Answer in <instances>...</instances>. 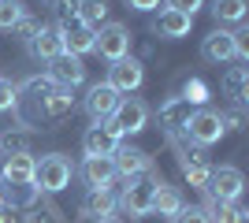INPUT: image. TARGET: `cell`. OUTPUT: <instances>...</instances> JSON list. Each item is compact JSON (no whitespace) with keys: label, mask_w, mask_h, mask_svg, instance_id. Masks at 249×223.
Masks as SVG:
<instances>
[{"label":"cell","mask_w":249,"mask_h":223,"mask_svg":"<svg viewBox=\"0 0 249 223\" xmlns=\"http://www.w3.org/2000/svg\"><path fill=\"white\" fill-rule=\"evenodd\" d=\"M26 15L22 0H0V30H15V22Z\"/></svg>","instance_id":"obj_29"},{"label":"cell","mask_w":249,"mask_h":223,"mask_svg":"<svg viewBox=\"0 0 249 223\" xmlns=\"http://www.w3.org/2000/svg\"><path fill=\"white\" fill-rule=\"evenodd\" d=\"M119 101H123V97L115 93L108 82H93L89 89H86V97H82V108H86V116L93 119V123H108Z\"/></svg>","instance_id":"obj_11"},{"label":"cell","mask_w":249,"mask_h":223,"mask_svg":"<svg viewBox=\"0 0 249 223\" xmlns=\"http://www.w3.org/2000/svg\"><path fill=\"white\" fill-rule=\"evenodd\" d=\"M223 93L231 97L234 108H246V101H249V71L246 67H231L223 74Z\"/></svg>","instance_id":"obj_25"},{"label":"cell","mask_w":249,"mask_h":223,"mask_svg":"<svg viewBox=\"0 0 249 223\" xmlns=\"http://www.w3.org/2000/svg\"><path fill=\"white\" fill-rule=\"evenodd\" d=\"M41 26H45L41 19H34V15H22V19L15 22V34H19V41H30V37L41 30Z\"/></svg>","instance_id":"obj_35"},{"label":"cell","mask_w":249,"mask_h":223,"mask_svg":"<svg viewBox=\"0 0 249 223\" xmlns=\"http://www.w3.org/2000/svg\"><path fill=\"white\" fill-rule=\"evenodd\" d=\"M52 78V86H63V89H78V86L86 82V64L78 60V56H71V52H63V56H56L49 64V71H45Z\"/></svg>","instance_id":"obj_12"},{"label":"cell","mask_w":249,"mask_h":223,"mask_svg":"<svg viewBox=\"0 0 249 223\" xmlns=\"http://www.w3.org/2000/svg\"><path fill=\"white\" fill-rule=\"evenodd\" d=\"M78 175H82V182L89 186V190H112L115 179H119L112 156H86L82 168H78Z\"/></svg>","instance_id":"obj_13"},{"label":"cell","mask_w":249,"mask_h":223,"mask_svg":"<svg viewBox=\"0 0 249 223\" xmlns=\"http://www.w3.org/2000/svg\"><path fill=\"white\" fill-rule=\"evenodd\" d=\"M112 164H115V175L119 179H134V175H149L153 171V156L145 149L130 145V141H119L112 153Z\"/></svg>","instance_id":"obj_10"},{"label":"cell","mask_w":249,"mask_h":223,"mask_svg":"<svg viewBox=\"0 0 249 223\" xmlns=\"http://www.w3.org/2000/svg\"><path fill=\"white\" fill-rule=\"evenodd\" d=\"M190 116H194V104L190 101H182V97H167L164 104L156 108V127L164 130V138L167 141H175V138H186V123Z\"/></svg>","instance_id":"obj_7"},{"label":"cell","mask_w":249,"mask_h":223,"mask_svg":"<svg viewBox=\"0 0 249 223\" xmlns=\"http://www.w3.org/2000/svg\"><path fill=\"white\" fill-rule=\"evenodd\" d=\"M74 223H97V220H89V216H82V212H78V216H74Z\"/></svg>","instance_id":"obj_41"},{"label":"cell","mask_w":249,"mask_h":223,"mask_svg":"<svg viewBox=\"0 0 249 223\" xmlns=\"http://www.w3.org/2000/svg\"><path fill=\"white\" fill-rule=\"evenodd\" d=\"M115 145H119V138L108 130V123L86 127V134H82V153H86V156H112Z\"/></svg>","instance_id":"obj_18"},{"label":"cell","mask_w":249,"mask_h":223,"mask_svg":"<svg viewBox=\"0 0 249 223\" xmlns=\"http://www.w3.org/2000/svg\"><path fill=\"white\" fill-rule=\"evenodd\" d=\"M26 49H30L34 60H45V64H52L56 56H63V37H60V26H41V30L34 34L30 41H26Z\"/></svg>","instance_id":"obj_16"},{"label":"cell","mask_w":249,"mask_h":223,"mask_svg":"<svg viewBox=\"0 0 249 223\" xmlns=\"http://www.w3.org/2000/svg\"><path fill=\"white\" fill-rule=\"evenodd\" d=\"M223 134H227V130H223V119H219L216 108H194V116H190V123H186V141L208 149V145H216Z\"/></svg>","instance_id":"obj_8"},{"label":"cell","mask_w":249,"mask_h":223,"mask_svg":"<svg viewBox=\"0 0 249 223\" xmlns=\"http://www.w3.org/2000/svg\"><path fill=\"white\" fill-rule=\"evenodd\" d=\"M130 11H156L160 8V0H123Z\"/></svg>","instance_id":"obj_39"},{"label":"cell","mask_w":249,"mask_h":223,"mask_svg":"<svg viewBox=\"0 0 249 223\" xmlns=\"http://www.w3.org/2000/svg\"><path fill=\"white\" fill-rule=\"evenodd\" d=\"M130 45H134V37H130V30L123 22H104L101 30H93V52L101 60H108V64L130 56Z\"/></svg>","instance_id":"obj_4"},{"label":"cell","mask_w":249,"mask_h":223,"mask_svg":"<svg viewBox=\"0 0 249 223\" xmlns=\"http://www.w3.org/2000/svg\"><path fill=\"white\" fill-rule=\"evenodd\" d=\"M0 112H19V89L11 78H0Z\"/></svg>","instance_id":"obj_30"},{"label":"cell","mask_w":249,"mask_h":223,"mask_svg":"<svg viewBox=\"0 0 249 223\" xmlns=\"http://www.w3.org/2000/svg\"><path fill=\"white\" fill-rule=\"evenodd\" d=\"M104 82L112 86L115 93H138L142 89V82H145V67H142V60H134V56H123V60H115V64H108V78Z\"/></svg>","instance_id":"obj_9"},{"label":"cell","mask_w":249,"mask_h":223,"mask_svg":"<svg viewBox=\"0 0 249 223\" xmlns=\"http://www.w3.org/2000/svg\"><path fill=\"white\" fill-rule=\"evenodd\" d=\"M182 205H186V201H182V193H178L171 182H164V179L156 182V193H153V212H156V216H167V220H175Z\"/></svg>","instance_id":"obj_24"},{"label":"cell","mask_w":249,"mask_h":223,"mask_svg":"<svg viewBox=\"0 0 249 223\" xmlns=\"http://www.w3.org/2000/svg\"><path fill=\"white\" fill-rule=\"evenodd\" d=\"M0 208H4V201H0Z\"/></svg>","instance_id":"obj_43"},{"label":"cell","mask_w":249,"mask_h":223,"mask_svg":"<svg viewBox=\"0 0 249 223\" xmlns=\"http://www.w3.org/2000/svg\"><path fill=\"white\" fill-rule=\"evenodd\" d=\"M190 30H194V15H182V11H171V8H160L153 19V34L164 41H178Z\"/></svg>","instance_id":"obj_15"},{"label":"cell","mask_w":249,"mask_h":223,"mask_svg":"<svg viewBox=\"0 0 249 223\" xmlns=\"http://www.w3.org/2000/svg\"><path fill=\"white\" fill-rule=\"evenodd\" d=\"M0 201H4V208H37V205L45 201V193L34 186V182H0Z\"/></svg>","instance_id":"obj_14"},{"label":"cell","mask_w":249,"mask_h":223,"mask_svg":"<svg viewBox=\"0 0 249 223\" xmlns=\"http://www.w3.org/2000/svg\"><path fill=\"white\" fill-rule=\"evenodd\" d=\"M171 145H175V153H178L175 160H178V171L186 175V182H190V186H197V190H205L212 164H208V156L201 153V145H194V141H186V138H175Z\"/></svg>","instance_id":"obj_6"},{"label":"cell","mask_w":249,"mask_h":223,"mask_svg":"<svg viewBox=\"0 0 249 223\" xmlns=\"http://www.w3.org/2000/svg\"><path fill=\"white\" fill-rule=\"evenodd\" d=\"M171 223H212V220H208V212L201 208V205H182V208H178V216H175Z\"/></svg>","instance_id":"obj_33"},{"label":"cell","mask_w":249,"mask_h":223,"mask_svg":"<svg viewBox=\"0 0 249 223\" xmlns=\"http://www.w3.org/2000/svg\"><path fill=\"white\" fill-rule=\"evenodd\" d=\"M201 56H205L208 64H231V60H238V56H234V34L223 30V26L212 30L205 41H201Z\"/></svg>","instance_id":"obj_17"},{"label":"cell","mask_w":249,"mask_h":223,"mask_svg":"<svg viewBox=\"0 0 249 223\" xmlns=\"http://www.w3.org/2000/svg\"><path fill=\"white\" fill-rule=\"evenodd\" d=\"M74 112V89H63V86H52L49 93H45L41 101V112L37 116L41 119H63Z\"/></svg>","instance_id":"obj_21"},{"label":"cell","mask_w":249,"mask_h":223,"mask_svg":"<svg viewBox=\"0 0 249 223\" xmlns=\"http://www.w3.org/2000/svg\"><path fill=\"white\" fill-rule=\"evenodd\" d=\"M30 145H34V127H26V123L0 130V153H4V156H19V153H30Z\"/></svg>","instance_id":"obj_23"},{"label":"cell","mask_w":249,"mask_h":223,"mask_svg":"<svg viewBox=\"0 0 249 223\" xmlns=\"http://www.w3.org/2000/svg\"><path fill=\"white\" fill-rule=\"evenodd\" d=\"M201 208L208 212L212 223H246V208L238 201H212V197H205Z\"/></svg>","instance_id":"obj_26"},{"label":"cell","mask_w":249,"mask_h":223,"mask_svg":"<svg viewBox=\"0 0 249 223\" xmlns=\"http://www.w3.org/2000/svg\"><path fill=\"white\" fill-rule=\"evenodd\" d=\"M41 4H45V8H56V4H60V0H41Z\"/></svg>","instance_id":"obj_42"},{"label":"cell","mask_w":249,"mask_h":223,"mask_svg":"<svg viewBox=\"0 0 249 223\" xmlns=\"http://www.w3.org/2000/svg\"><path fill=\"white\" fill-rule=\"evenodd\" d=\"M82 216H89V220H104V216H115L119 212V201H115L112 190H89L82 197V208H78Z\"/></svg>","instance_id":"obj_22"},{"label":"cell","mask_w":249,"mask_h":223,"mask_svg":"<svg viewBox=\"0 0 249 223\" xmlns=\"http://www.w3.org/2000/svg\"><path fill=\"white\" fill-rule=\"evenodd\" d=\"M52 11H56V22H52V26H71V22H78V8H74V0H60Z\"/></svg>","instance_id":"obj_34"},{"label":"cell","mask_w":249,"mask_h":223,"mask_svg":"<svg viewBox=\"0 0 249 223\" xmlns=\"http://www.w3.org/2000/svg\"><path fill=\"white\" fill-rule=\"evenodd\" d=\"M34 168H37V156H34V153L4 156V164H0V182H34Z\"/></svg>","instance_id":"obj_19"},{"label":"cell","mask_w":249,"mask_h":223,"mask_svg":"<svg viewBox=\"0 0 249 223\" xmlns=\"http://www.w3.org/2000/svg\"><path fill=\"white\" fill-rule=\"evenodd\" d=\"M60 37H63V52L78 56V60L93 52V30H89V26H82V22L60 26Z\"/></svg>","instance_id":"obj_20"},{"label":"cell","mask_w":249,"mask_h":223,"mask_svg":"<svg viewBox=\"0 0 249 223\" xmlns=\"http://www.w3.org/2000/svg\"><path fill=\"white\" fill-rule=\"evenodd\" d=\"M74 8H78V22L89 26V30H101L104 22H108V0H74Z\"/></svg>","instance_id":"obj_27"},{"label":"cell","mask_w":249,"mask_h":223,"mask_svg":"<svg viewBox=\"0 0 249 223\" xmlns=\"http://www.w3.org/2000/svg\"><path fill=\"white\" fill-rule=\"evenodd\" d=\"M22 223H63V220H60V208L45 205V208H26Z\"/></svg>","instance_id":"obj_32"},{"label":"cell","mask_w":249,"mask_h":223,"mask_svg":"<svg viewBox=\"0 0 249 223\" xmlns=\"http://www.w3.org/2000/svg\"><path fill=\"white\" fill-rule=\"evenodd\" d=\"M74 179V164L63 153H49V156L37 160V168H34V186L41 193H60L67 190Z\"/></svg>","instance_id":"obj_3"},{"label":"cell","mask_w":249,"mask_h":223,"mask_svg":"<svg viewBox=\"0 0 249 223\" xmlns=\"http://www.w3.org/2000/svg\"><path fill=\"white\" fill-rule=\"evenodd\" d=\"M234 34V56L238 60H249V30L242 26V30H231Z\"/></svg>","instance_id":"obj_38"},{"label":"cell","mask_w":249,"mask_h":223,"mask_svg":"<svg viewBox=\"0 0 249 223\" xmlns=\"http://www.w3.org/2000/svg\"><path fill=\"white\" fill-rule=\"evenodd\" d=\"M156 182H160V175H156V171L126 179L123 193L115 197V201H119V208H123V212H130L134 220H142V216H153V193H156Z\"/></svg>","instance_id":"obj_1"},{"label":"cell","mask_w":249,"mask_h":223,"mask_svg":"<svg viewBox=\"0 0 249 223\" xmlns=\"http://www.w3.org/2000/svg\"><path fill=\"white\" fill-rule=\"evenodd\" d=\"M178 97H182V101H190L194 108H201V104L208 101V86L201 82V78H190V82H186V89H182Z\"/></svg>","instance_id":"obj_31"},{"label":"cell","mask_w":249,"mask_h":223,"mask_svg":"<svg viewBox=\"0 0 249 223\" xmlns=\"http://www.w3.org/2000/svg\"><path fill=\"white\" fill-rule=\"evenodd\" d=\"M219 119H223V130H242V123H246V108H231V112H219Z\"/></svg>","instance_id":"obj_37"},{"label":"cell","mask_w":249,"mask_h":223,"mask_svg":"<svg viewBox=\"0 0 249 223\" xmlns=\"http://www.w3.org/2000/svg\"><path fill=\"white\" fill-rule=\"evenodd\" d=\"M145 127H149V104L142 101V97H123V101L115 104L112 119H108V130H112L119 141L142 134Z\"/></svg>","instance_id":"obj_2"},{"label":"cell","mask_w":249,"mask_h":223,"mask_svg":"<svg viewBox=\"0 0 249 223\" xmlns=\"http://www.w3.org/2000/svg\"><path fill=\"white\" fill-rule=\"evenodd\" d=\"M208 11L216 22H246V0H212Z\"/></svg>","instance_id":"obj_28"},{"label":"cell","mask_w":249,"mask_h":223,"mask_svg":"<svg viewBox=\"0 0 249 223\" xmlns=\"http://www.w3.org/2000/svg\"><path fill=\"white\" fill-rule=\"evenodd\" d=\"M164 8L182 11V15H197V11L205 8V0H164Z\"/></svg>","instance_id":"obj_36"},{"label":"cell","mask_w":249,"mask_h":223,"mask_svg":"<svg viewBox=\"0 0 249 223\" xmlns=\"http://www.w3.org/2000/svg\"><path fill=\"white\" fill-rule=\"evenodd\" d=\"M97 223H123V216L115 212V216H104V220H97Z\"/></svg>","instance_id":"obj_40"},{"label":"cell","mask_w":249,"mask_h":223,"mask_svg":"<svg viewBox=\"0 0 249 223\" xmlns=\"http://www.w3.org/2000/svg\"><path fill=\"white\" fill-rule=\"evenodd\" d=\"M242 190H246V175L234 164H219V168L208 171L205 197H212V201H238Z\"/></svg>","instance_id":"obj_5"}]
</instances>
